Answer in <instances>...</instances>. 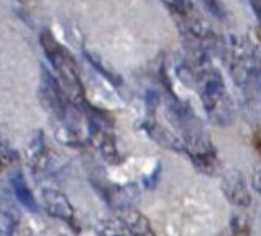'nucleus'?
Listing matches in <instances>:
<instances>
[{
	"label": "nucleus",
	"instance_id": "12",
	"mask_svg": "<svg viewBox=\"0 0 261 236\" xmlns=\"http://www.w3.org/2000/svg\"><path fill=\"white\" fill-rule=\"evenodd\" d=\"M253 148L256 149V152L261 156V128H258L253 134Z\"/></svg>",
	"mask_w": 261,
	"mask_h": 236
},
{
	"label": "nucleus",
	"instance_id": "2",
	"mask_svg": "<svg viewBox=\"0 0 261 236\" xmlns=\"http://www.w3.org/2000/svg\"><path fill=\"white\" fill-rule=\"evenodd\" d=\"M41 45L52 68L56 70L60 84L64 86L71 104L78 108H86L88 104L85 97V87L73 55L49 31H44L41 34Z\"/></svg>",
	"mask_w": 261,
	"mask_h": 236
},
{
	"label": "nucleus",
	"instance_id": "5",
	"mask_svg": "<svg viewBox=\"0 0 261 236\" xmlns=\"http://www.w3.org/2000/svg\"><path fill=\"white\" fill-rule=\"evenodd\" d=\"M42 202H44V207H46V212L50 217H54V219L64 220L71 226L76 225L75 211L64 193L57 191V189H44ZM75 230H78L76 226H75Z\"/></svg>",
	"mask_w": 261,
	"mask_h": 236
},
{
	"label": "nucleus",
	"instance_id": "7",
	"mask_svg": "<svg viewBox=\"0 0 261 236\" xmlns=\"http://www.w3.org/2000/svg\"><path fill=\"white\" fill-rule=\"evenodd\" d=\"M10 185H12V189L13 193L18 199V202H20L26 211L30 212H38V202H36L34 199V194L33 191L30 189L28 183H26V180L23 176V173H20V171H16V173H13L10 176Z\"/></svg>",
	"mask_w": 261,
	"mask_h": 236
},
{
	"label": "nucleus",
	"instance_id": "11",
	"mask_svg": "<svg viewBox=\"0 0 261 236\" xmlns=\"http://www.w3.org/2000/svg\"><path fill=\"white\" fill-rule=\"evenodd\" d=\"M251 186H253V189L258 194H261V167L256 168V171L253 173V178H251Z\"/></svg>",
	"mask_w": 261,
	"mask_h": 236
},
{
	"label": "nucleus",
	"instance_id": "3",
	"mask_svg": "<svg viewBox=\"0 0 261 236\" xmlns=\"http://www.w3.org/2000/svg\"><path fill=\"white\" fill-rule=\"evenodd\" d=\"M232 76L245 91L261 89V55L255 45L237 42L230 63Z\"/></svg>",
	"mask_w": 261,
	"mask_h": 236
},
{
	"label": "nucleus",
	"instance_id": "6",
	"mask_svg": "<svg viewBox=\"0 0 261 236\" xmlns=\"http://www.w3.org/2000/svg\"><path fill=\"white\" fill-rule=\"evenodd\" d=\"M222 193L232 204L239 207H248L251 202L245 178L239 170H230L222 176Z\"/></svg>",
	"mask_w": 261,
	"mask_h": 236
},
{
	"label": "nucleus",
	"instance_id": "4",
	"mask_svg": "<svg viewBox=\"0 0 261 236\" xmlns=\"http://www.w3.org/2000/svg\"><path fill=\"white\" fill-rule=\"evenodd\" d=\"M161 2L166 5V8L175 18V21L184 31H188L198 39H204L210 36L208 26L188 0H161Z\"/></svg>",
	"mask_w": 261,
	"mask_h": 236
},
{
	"label": "nucleus",
	"instance_id": "10",
	"mask_svg": "<svg viewBox=\"0 0 261 236\" xmlns=\"http://www.w3.org/2000/svg\"><path fill=\"white\" fill-rule=\"evenodd\" d=\"M200 2L214 18H218V20H226L227 18V10L222 0H200Z\"/></svg>",
	"mask_w": 261,
	"mask_h": 236
},
{
	"label": "nucleus",
	"instance_id": "1",
	"mask_svg": "<svg viewBox=\"0 0 261 236\" xmlns=\"http://www.w3.org/2000/svg\"><path fill=\"white\" fill-rule=\"evenodd\" d=\"M195 83L210 120L218 126H229L233 122V104L219 71L200 65L195 70Z\"/></svg>",
	"mask_w": 261,
	"mask_h": 236
},
{
	"label": "nucleus",
	"instance_id": "9",
	"mask_svg": "<svg viewBox=\"0 0 261 236\" xmlns=\"http://www.w3.org/2000/svg\"><path fill=\"white\" fill-rule=\"evenodd\" d=\"M28 163L30 167L38 173L46 168L47 163V148H46V141H44L42 134H36V138L31 141L30 148H28Z\"/></svg>",
	"mask_w": 261,
	"mask_h": 236
},
{
	"label": "nucleus",
	"instance_id": "8",
	"mask_svg": "<svg viewBox=\"0 0 261 236\" xmlns=\"http://www.w3.org/2000/svg\"><path fill=\"white\" fill-rule=\"evenodd\" d=\"M120 220L122 223L127 226L130 233H138V234H154V230L151 228L149 220L145 215H141L137 211H132V209H120Z\"/></svg>",
	"mask_w": 261,
	"mask_h": 236
}]
</instances>
